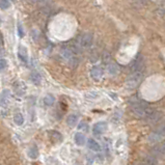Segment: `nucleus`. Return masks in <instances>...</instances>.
I'll list each match as a JSON object with an SVG mask.
<instances>
[{"mask_svg":"<svg viewBox=\"0 0 165 165\" xmlns=\"http://www.w3.org/2000/svg\"><path fill=\"white\" fill-rule=\"evenodd\" d=\"M131 106H132V111L136 116L140 117V119H146L152 114L154 109L148 105V103L143 100H138V99H134V101L130 102Z\"/></svg>","mask_w":165,"mask_h":165,"instance_id":"1","label":"nucleus"},{"mask_svg":"<svg viewBox=\"0 0 165 165\" xmlns=\"http://www.w3.org/2000/svg\"><path fill=\"white\" fill-rule=\"evenodd\" d=\"M77 48L75 47H64L61 50V56L71 65H76L77 61Z\"/></svg>","mask_w":165,"mask_h":165,"instance_id":"2","label":"nucleus"},{"mask_svg":"<svg viewBox=\"0 0 165 165\" xmlns=\"http://www.w3.org/2000/svg\"><path fill=\"white\" fill-rule=\"evenodd\" d=\"M145 72V59L142 55H137L130 64V74Z\"/></svg>","mask_w":165,"mask_h":165,"instance_id":"3","label":"nucleus"},{"mask_svg":"<svg viewBox=\"0 0 165 165\" xmlns=\"http://www.w3.org/2000/svg\"><path fill=\"white\" fill-rule=\"evenodd\" d=\"M143 77H145V72L132 73V74H130L129 78H128L127 80V86H129L131 88L136 87V86L139 85V83L143 80Z\"/></svg>","mask_w":165,"mask_h":165,"instance_id":"4","label":"nucleus"},{"mask_svg":"<svg viewBox=\"0 0 165 165\" xmlns=\"http://www.w3.org/2000/svg\"><path fill=\"white\" fill-rule=\"evenodd\" d=\"M94 36L91 33H83L80 35L79 40H78V45L82 49H87L93 45Z\"/></svg>","mask_w":165,"mask_h":165,"instance_id":"5","label":"nucleus"},{"mask_svg":"<svg viewBox=\"0 0 165 165\" xmlns=\"http://www.w3.org/2000/svg\"><path fill=\"white\" fill-rule=\"evenodd\" d=\"M164 136H165V124L159 126V127L150 135L148 140H150L151 142H158Z\"/></svg>","mask_w":165,"mask_h":165,"instance_id":"6","label":"nucleus"},{"mask_svg":"<svg viewBox=\"0 0 165 165\" xmlns=\"http://www.w3.org/2000/svg\"><path fill=\"white\" fill-rule=\"evenodd\" d=\"M10 99H12V94H10V91L7 90H4L0 94V106H1L2 108L7 107L10 102Z\"/></svg>","mask_w":165,"mask_h":165,"instance_id":"7","label":"nucleus"},{"mask_svg":"<svg viewBox=\"0 0 165 165\" xmlns=\"http://www.w3.org/2000/svg\"><path fill=\"white\" fill-rule=\"evenodd\" d=\"M152 155L154 157H161L165 155V140L156 145L152 150Z\"/></svg>","mask_w":165,"mask_h":165,"instance_id":"8","label":"nucleus"},{"mask_svg":"<svg viewBox=\"0 0 165 165\" xmlns=\"http://www.w3.org/2000/svg\"><path fill=\"white\" fill-rule=\"evenodd\" d=\"M107 129V124L105 122H99L97 124L94 125L93 127V133L95 134L96 136H99V135H102L104 132L106 131Z\"/></svg>","mask_w":165,"mask_h":165,"instance_id":"9","label":"nucleus"},{"mask_svg":"<svg viewBox=\"0 0 165 165\" xmlns=\"http://www.w3.org/2000/svg\"><path fill=\"white\" fill-rule=\"evenodd\" d=\"M104 75V70L103 68L101 67H94L93 69L90 70V76L96 80H99L103 77Z\"/></svg>","mask_w":165,"mask_h":165,"instance_id":"10","label":"nucleus"},{"mask_svg":"<svg viewBox=\"0 0 165 165\" xmlns=\"http://www.w3.org/2000/svg\"><path fill=\"white\" fill-rule=\"evenodd\" d=\"M161 119H162V113H161V112L154 110V111L152 112V114L145 120H146V122H148V123H152V124H155V123H158Z\"/></svg>","mask_w":165,"mask_h":165,"instance_id":"11","label":"nucleus"},{"mask_svg":"<svg viewBox=\"0 0 165 165\" xmlns=\"http://www.w3.org/2000/svg\"><path fill=\"white\" fill-rule=\"evenodd\" d=\"M87 145H88V148L91 151H95V152H100L101 151V145H99V142H97L95 139H88V142H87Z\"/></svg>","mask_w":165,"mask_h":165,"instance_id":"12","label":"nucleus"},{"mask_svg":"<svg viewBox=\"0 0 165 165\" xmlns=\"http://www.w3.org/2000/svg\"><path fill=\"white\" fill-rule=\"evenodd\" d=\"M107 71H108L110 75H116L117 73L119 72V65L114 64V62H110V64H108V65H107Z\"/></svg>","mask_w":165,"mask_h":165,"instance_id":"13","label":"nucleus"},{"mask_svg":"<svg viewBox=\"0 0 165 165\" xmlns=\"http://www.w3.org/2000/svg\"><path fill=\"white\" fill-rule=\"evenodd\" d=\"M18 56H19V58L22 60L23 62L26 64L28 60V55H27V51H26V48H24V47H20L19 51H18Z\"/></svg>","mask_w":165,"mask_h":165,"instance_id":"14","label":"nucleus"},{"mask_svg":"<svg viewBox=\"0 0 165 165\" xmlns=\"http://www.w3.org/2000/svg\"><path fill=\"white\" fill-rule=\"evenodd\" d=\"M74 141H75V143L77 145H84V143H85V137H84V135L83 134H81V133H76L75 136H74Z\"/></svg>","mask_w":165,"mask_h":165,"instance_id":"15","label":"nucleus"},{"mask_svg":"<svg viewBox=\"0 0 165 165\" xmlns=\"http://www.w3.org/2000/svg\"><path fill=\"white\" fill-rule=\"evenodd\" d=\"M78 122V116L76 114H70L67 119V124L70 127H74Z\"/></svg>","mask_w":165,"mask_h":165,"instance_id":"16","label":"nucleus"},{"mask_svg":"<svg viewBox=\"0 0 165 165\" xmlns=\"http://www.w3.org/2000/svg\"><path fill=\"white\" fill-rule=\"evenodd\" d=\"M156 164H157L156 157H154L153 155L145 157L142 160V165H156Z\"/></svg>","mask_w":165,"mask_h":165,"instance_id":"17","label":"nucleus"},{"mask_svg":"<svg viewBox=\"0 0 165 165\" xmlns=\"http://www.w3.org/2000/svg\"><path fill=\"white\" fill-rule=\"evenodd\" d=\"M14 122L16 123V125L17 126H22L23 124H24V116H23V114L20 113V112L16 113L15 116H14Z\"/></svg>","mask_w":165,"mask_h":165,"instance_id":"18","label":"nucleus"},{"mask_svg":"<svg viewBox=\"0 0 165 165\" xmlns=\"http://www.w3.org/2000/svg\"><path fill=\"white\" fill-rule=\"evenodd\" d=\"M30 80L32 81V83H35V85H38L41 83V81H42V77H41V75L38 74V73H32L30 76Z\"/></svg>","mask_w":165,"mask_h":165,"instance_id":"19","label":"nucleus"},{"mask_svg":"<svg viewBox=\"0 0 165 165\" xmlns=\"http://www.w3.org/2000/svg\"><path fill=\"white\" fill-rule=\"evenodd\" d=\"M28 156H29L30 159H36L38 156V148L35 145H33L32 148H30L29 152H28Z\"/></svg>","mask_w":165,"mask_h":165,"instance_id":"20","label":"nucleus"},{"mask_svg":"<svg viewBox=\"0 0 165 165\" xmlns=\"http://www.w3.org/2000/svg\"><path fill=\"white\" fill-rule=\"evenodd\" d=\"M99 93H97V91H90V93H86L85 94V99H87V100H90V101H94L96 100V99L99 98Z\"/></svg>","mask_w":165,"mask_h":165,"instance_id":"21","label":"nucleus"},{"mask_svg":"<svg viewBox=\"0 0 165 165\" xmlns=\"http://www.w3.org/2000/svg\"><path fill=\"white\" fill-rule=\"evenodd\" d=\"M44 104H45L46 106H52L54 104V101H55V99H54V97L53 96H51V95H47L45 98H44Z\"/></svg>","mask_w":165,"mask_h":165,"instance_id":"22","label":"nucleus"},{"mask_svg":"<svg viewBox=\"0 0 165 165\" xmlns=\"http://www.w3.org/2000/svg\"><path fill=\"white\" fill-rule=\"evenodd\" d=\"M0 7L2 9H7L10 7V2L9 0H0Z\"/></svg>","mask_w":165,"mask_h":165,"instance_id":"23","label":"nucleus"},{"mask_svg":"<svg viewBox=\"0 0 165 165\" xmlns=\"http://www.w3.org/2000/svg\"><path fill=\"white\" fill-rule=\"evenodd\" d=\"M6 65H7L6 60H5L4 58H0V71L4 70L5 68H6Z\"/></svg>","mask_w":165,"mask_h":165,"instance_id":"24","label":"nucleus"},{"mask_svg":"<svg viewBox=\"0 0 165 165\" xmlns=\"http://www.w3.org/2000/svg\"><path fill=\"white\" fill-rule=\"evenodd\" d=\"M18 32H19V36H20V38H23V36H24V31H23L22 26H21L20 24L18 25Z\"/></svg>","mask_w":165,"mask_h":165,"instance_id":"25","label":"nucleus"},{"mask_svg":"<svg viewBox=\"0 0 165 165\" xmlns=\"http://www.w3.org/2000/svg\"><path fill=\"white\" fill-rule=\"evenodd\" d=\"M79 129H82V130H87V124L86 123H81L80 126H79Z\"/></svg>","mask_w":165,"mask_h":165,"instance_id":"26","label":"nucleus"},{"mask_svg":"<svg viewBox=\"0 0 165 165\" xmlns=\"http://www.w3.org/2000/svg\"><path fill=\"white\" fill-rule=\"evenodd\" d=\"M32 2H35V3H42V2L46 1V0H31Z\"/></svg>","mask_w":165,"mask_h":165,"instance_id":"27","label":"nucleus"},{"mask_svg":"<svg viewBox=\"0 0 165 165\" xmlns=\"http://www.w3.org/2000/svg\"><path fill=\"white\" fill-rule=\"evenodd\" d=\"M12 1H16V0H12Z\"/></svg>","mask_w":165,"mask_h":165,"instance_id":"28","label":"nucleus"}]
</instances>
